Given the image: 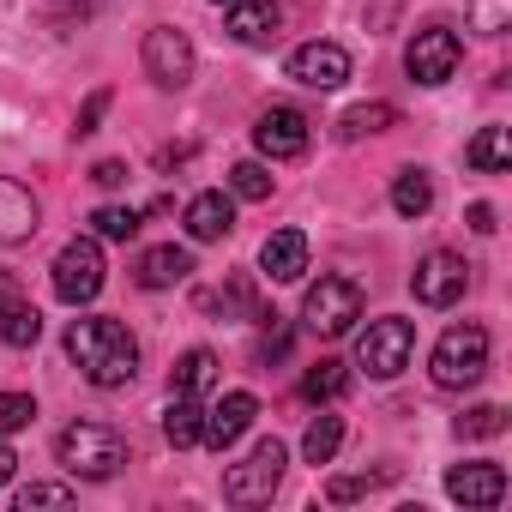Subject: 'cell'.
I'll return each instance as SVG.
<instances>
[{"instance_id": "obj_37", "label": "cell", "mask_w": 512, "mask_h": 512, "mask_svg": "<svg viewBox=\"0 0 512 512\" xmlns=\"http://www.w3.org/2000/svg\"><path fill=\"white\" fill-rule=\"evenodd\" d=\"M91 181H97V187H121V181H127V163H115V157H109V163H97V169H91Z\"/></svg>"}, {"instance_id": "obj_39", "label": "cell", "mask_w": 512, "mask_h": 512, "mask_svg": "<svg viewBox=\"0 0 512 512\" xmlns=\"http://www.w3.org/2000/svg\"><path fill=\"white\" fill-rule=\"evenodd\" d=\"M13 470H19V452H13L7 440H0V488H7V482H13Z\"/></svg>"}, {"instance_id": "obj_23", "label": "cell", "mask_w": 512, "mask_h": 512, "mask_svg": "<svg viewBox=\"0 0 512 512\" xmlns=\"http://www.w3.org/2000/svg\"><path fill=\"white\" fill-rule=\"evenodd\" d=\"M211 380H217V356H211V350H187V356L175 362V374H169V392L199 398V392H211Z\"/></svg>"}, {"instance_id": "obj_26", "label": "cell", "mask_w": 512, "mask_h": 512, "mask_svg": "<svg viewBox=\"0 0 512 512\" xmlns=\"http://www.w3.org/2000/svg\"><path fill=\"white\" fill-rule=\"evenodd\" d=\"M338 446H344V416H326V410H320V416L308 422V434H302V458H308V464H332Z\"/></svg>"}, {"instance_id": "obj_34", "label": "cell", "mask_w": 512, "mask_h": 512, "mask_svg": "<svg viewBox=\"0 0 512 512\" xmlns=\"http://www.w3.org/2000/svg\"><path fill=\"white\" fill-rule=\"evenodd\" d=\"M91 13H97V0H43V19L61 25V31H73V25L91 19Z\"/></svg>"}, {"instance_id": "obj_38", "label": "cell", "mask_w": 512, "mask_h": 512, "mask_svg": "<svg viewBox=\"0 0 512 512\" xmlns=\"http://www.w3.org/2000/svg\"><path fill=\"white\" fill-rule=\"evenodd\" d=\"M470 229L476 235H494V205H470Z\"/></svg>"}, {"instance_id": "obj_2", "label": "cell", "mask_w": 512, "mask_h": 512, "mask_svg": "<svg viewBox=\"0 0 512 512\" xmlns=\"http://www.w3.org/2000/svg\"><path fill=\"white\" fill-rule=\"evenodd\" d=\"M55 458H61V470H73L85 482H103V476H115L127 464V440L109 422H73V428H61Z\"/></svg>"}, {"instance_id": "obj_12", "label": "cell", "mask_w": 512, "mask_h": 512, "mask_svg": "<svg viewBox=\"0 0 512 512\" xmlns=\"http://www.w3.org/2000/svg\"><path fill=\"white\" fill-rule=\"evenodd\" d=\"M290 79L308 85V91H338V85L350 79V55H344L338 43H302V49L290 55Z\"/></svg>"}, {"instance_id": "obj_24", "label": "cell", "mask_w": 512, "mask_h": 512, "mask_svg": "<svg viewBox=\"0 0 512 512\" xmlns=\"http://www.w3.org/2000/svg\"><path fill=\"white\" fill-rule=\"evenodd\" d=\"M428 205H434V181H428L422 169H398V181H392V211H398V217H428Z\"/></svg>"}, {"instance_id": "obj_14", "label": "cell", "mask_w": 512, "mask_h": 512, "mask_svg": "<svg viewBox=\"0 0 512 512\" xmlns=\"http://www.w3.org/2000/svg\"><path fill=\"white\" fill-rule=\"evenodd\" d=\"M446 494L458 500V506H500L506 500V470L500 464H452L446 470Z\"/></svg>"}, {"instance_id": "obj_6", "label": "cell", "mask_w": 512, "mask_h": 512, "mask_svg": "<svg viewBox=\"0 0 512 512\" xmlns=\"http://www.w3.org/2000/svg\"><path fill=\"white\" fill-rule=\"evenodd\" d=\"M416 356V326L410 320H374L356 344V368H368V380H398Z\"/></svg>"}, {"instance_id": "obj_41", "label": "cell", "mask_w": 512, "mask_h": 512, "mask_svg": "<svg viewBox=\"0 0 512 512\" xmlns=\"http://www.w3.org/2000/svg\"><path fill=\"white\" fill-rule=\"evenodd\" d=\"M217 7H229V0H217Z\"/></svg>"}, {"instance_id": "obj_11", "label": "cell", "mask_w": 512, "mask_h": 512, "mask_svg": "<svg viewBox=\"0 0 512 512\" xmlns=\"http://www.w3.org/2000/svg\"><path fill=\"white\" fill-rule=\"evenodd\" d=\"M253 145H260V157H272V163L302 157L308 151V115L290 109V103H272L260 121H253Z\"/></svg>"}, {"instance_id": "obj_29", "label": "cell", "mask_w": 512, "mask_h": 512, "mask_svg": "<svg viewBox=\"0 0 512 512\" xmlns=\"http://www.w3.org/2000/svg\"><path fill=\"white\" fill-rule=\"evenodd\" d=\"M494 434H506V410L500 404H476V410L458 416V440H494Z\"/></svg>"}, {"instance_id": "obj_32", "label": "cell", "mask_w": 512, "mask_h": 512, "mask_svg": "<svg viewBox=\"0 0 512 512\" xmlns=\"http://www.w3.org/2000/svg\"><path fill=\"white\" fill-rule=\"evenodd\" d=\"M31 416H37V398L31 392H0V440L19 434V428H31Z\"/></svg>"}, {"instance_id": "obj_33", "label": "cell", "mask_w": 512, "mask_h": 512, "mask_svg": "<svg viewBox=\"0 0 512 512\" xmlns=\"http://www.w3.org/2000/svg\"><path fill=\"white\" fill-rule=\"evenodd\" d=\"M31 506H73V488L67 482H31V488H19V512H31Z\"/></svg>"}, {"instance_id": "obj_21", "label": "cell", "mask_w": 512, "mask_h": 512, "mask_svg": "<svg viewBox=\"0 0 512 512\" xmlns=\"http://www.w3.org/2000/svg\"><path fill=\"white\" fill-rule=\"evenodd\" d=\"M464 163H470L476 175H500V169L512 163V127H482V133L464 145Z\"/></svg>"}, {"instance_id": "obj_3", "label": "cell", "mask_w": 512, "mask_h": 512, "mask_svg": "<svg viewBox=\"0 0 512 512\" xmlns=\"http://www.w3.org/2000/svg\"><path fill=\"white\" fill-rule=\"evenodd\" d=\"M428 374H434L440 392H464V386H476V380L488 374V332H482V326H452V332L434 344Z\"/></svg>"}, {"instance_id": "obj_27", "label": "cell", "mask_w": 512, "mask_h": 512, "mask_svg": "<svg viewBox=\"0 0 512 512\" xmlns=\"http://www.w3.org/2000/svg\"><path fill=\"white\" fill-rule=\"evenodd\" d=\"M386 127H398V109H392V103H356V109L338 121V133H344V139H362V133H386Z\"/></svg>"}, {"instance_id": "obj_31", "label": "cell", "mask_w": 512, "mask_h": 512, "mask_svg": "<svg viewBox=\"0 0 512 512\" xmlns=\"http://www.w3.org/2000/svg\"><path fill=\"white\" fill-rule=\"evenodd\" d=\"M229 193L235 199H272V169L266 163H235L229 169Z\"/></svg>"}, {"instance_id": "obj_30", "label": "cell", "mask_w": 512, "mask_h": 512, "mask_svg": "<svg viewBox=\"0 0 512 512\" xmlns=\"http://www.w3.org/2000/svg\"><path fill=\"white\" fill-rule=\"evenodd\" d=\"M470 31H482V37H500V31H512V0H470Z\"/></svg>"}, {"instance_id": "obj_20", "label": "cell", "mask_w": 512, "mask_h": 512, "mask_svg": "<svg viewBox=\"0 0 512 512\" xmlns=\"http://www.w3.org/2000/svg\"><path fill=\"white\" fill-rule=\"evenodd\" d=\"M37 338H43V314H37L25 296L0 290V344H13V350H31Z\"/></svg>"}, {"instance_id": "obj_5", "label": "cell", "mask_w": 512, "mask_h": 512, "mask_svg": "<svg viewBox=\"0 0 512 512\" xmlns=\"http://www.w3.org/2000/svg\"><path fill=\"white\" fill-rule=\"evenodd\" d=\"M302 320H308V332H320V338H344L356 320H362V284L356 278H320L314 290H308V302H302Z\"/></svg>"}, {"instance_id": "obj_35", "label": "cell", "mask_w": 512, "mask_h": 512, "mask_svg": "<svg viewBox=\"0 0 512 512\" xmlns=\"http://www.w3.org/2000/svg\"><path fill=\"white\" fill-rule=\"evenodd\" d=\"M109 103H115V91H91V97H85V109H79V127H73V133H79V139H85V133H97V127H103V115H109Z\"/></svg>"}, {"instance_id": "obj_7", "label": "cell", "mask_w": 512, "mask_h": 512, "mask_svg": "<svg viewBox=\"0 0 512 512\" xmlns=\"http://www.w3.org/2000/svg\"><path fill=\"white\" fill-rule=\"evenodd\" d=\"M97 290H103V247L91 235H73L55 253V296L67 308H85V302H97Z\"/></svg>"}, {"instance_id": "obj_1", "label": "cell", "mask_w": 512, "mask_h": 512, "mask_svg": "<svg viewBox=\"0 0 512 512\" xmlns=\"http://www.w3.org/2000/svg\"><path fill=\"white\" fill-rule=\"evenodd\" d=\"M67 356L79 362V374H85L97 392H115V386H127V380L139 374V344H133V332H127L121 320H109V314L73 320V326H67Z\"/></svg>"}, {"instance_id": "obj_15", "label": "cell", "mask_w": 512, "mask_h": 512, "mask_svg": "<svg viewBox=\"0 0 512 512\" xmlns=\"http://www.w3.org/2000/svg\"><path fill=\"white\" fill-rule=\"evenodd\" d=\"M37 193L25 187V181H13V175H0V247H19V241H31L37 235Z\"/></svg>"}, {"instance_id": "obj_22", "label": "cell", "mask_w": 512, "mask_h": 512, "mask_svg": "<svg viewBox=\"0 0 512 512\" xmlns=\"http://www.w3.org/2000/svg\"><path fill=\"white\" fill-rule=\"evenodd\" d=\"M350 392V368L338 362V356H320L308 374H302V398L308 404H332V398H344Z\"/></svg>"}, {"instance_id": "obj_10", "label": "cell", "mask_w": 512, "mask_h": 512, "mask_svg": "<svg viewBox=\"0 0 512 512\" xmlns=\"http://www.w3.org/2000/svg\"><path fill=\"white\" fill-rule=\"evenodd\" d=\"M410 290H416V302L422 308H452L464 290H470V266L458 260V253H446V247H434L428 260L416 266V278H410Z\"/></svg>"}, {"instance_id": "obj_16", "label": "cell", "mask_w": 512, "mask_h": 512, "mask_svg": "<svg viewBox=\"0 0 512 512\" xmlns=\"http://www.w3.org/2000/svg\"><path fill=\"white\" fill-rule=\"evenodd\" d=\"M278 25H284V7H278V0H229V37H235V43L260 49V43L278 37Z\"/></svg>"}, {"instance_id": "obj_25", "label": "cell", "mask_w": 512, "mask_h": 512, "mask_svg": "<svg viewBox=\"0 0 512 512\" xmlns=\"http://www.w3.org/2000/svg\"><path fill=\"white\" fill-rule=\"evenodd\" d=\"M199 428H205V410L175 392L169 410H163V440H169V446H199Z\"/></svg>"}, {"instance_id": "obj_18", "label": "cell", "mask_w": 512, "mask_h": 512, "mask_svg": "<svg viewBox=\"0 0 512 512\" xmlns=\"http://www.w3.org/2000/svg\"><path fill=\"white\" fill-rule=\"evenodd\" d=\"M187 272H193V253L169 241V247H145L139 253V272L133 278H139V290H175Z\"/></svg>"}, {"instance_id": "obj_9", "label": "cell", "mask_w": 512, "mask_h": 512, "mask_svg": "<svg viewBox=\"0 0 512 512\" xmlns=\"http://www.w3.org/2000/svg\"><path fill=\"white\" fill-rule=\"evenodd\" d=\"M139 61H145V73H151V85H163V91H181V85L193 79V43H187V31H175V25L145 31Z\"/></svg>"}, {"instance_id": "obj_19", "label": "cell", "mask_w": 512, "mask_h": 512, "mask_svg": "<svg viewBox=\"0 0 512 512\" xmlns=\"http://www.w3.org/2000/svg\"><path fill=\"white\" fill-rule=\"evenodd\" d=\"M235 229V199L229 193H199L187 199V235L193 241H223Z\"/></svg>"}, {"instance_id": "obj_40", "label": "cell", "mask_w": 512, "mask_h": 512, "mask_svg": "<svg viewBox=\"0 0 512 512\" xmlns=\"http://www.w3.org/2000/svg\"><path fill=\"white\" fill-rule=\"evenodd\" d=\"M290 350V332H272L266 344H260V362H272V356H284Z\"/></svg>"}, {"instance_id": "obj_36", "label": "cell", "mask_w": 512, "mask_h": 512, "mask_svg": "<svg viewBox=\"0 0 512 512\" xmlns=\"http://www.w3.org/2000/svg\"><path fill=\"white\" fill-rule=\"evenodd\" d=\"M374 482H380V476H338V482H332L326 494H332V500H356V494H368Z\"/></svg>"}, {"instance_id": "obj_28", "label": "cell", "mask_w": 512, "mask_h": 512, "mask_svg": "<svg viewBox=\"0 0 512 512\" xmlns=\"http://www.w3.org/2000/svg\"><path fill=\"white\" fill-rule=\"evenodd\" d=\"M139 223H145V217H139L133 205H103V211H91V229H97L103 241H133Z\"/></svg>"}, {"instance_id": "obj_17", "label": "cell", "mask_w": 512, "mask_h": 512, "mask_svg": "<svg viewBox=\"0 0 512 512\" xmlns=\"http://www.w3.org/2000/svg\"><path fill=\"white\" fill-rule=\"evenodd\" d=\"M260 272H266L272 284H296V278L308 272V235H302V229L266 235V247H260Z\"/></svg>"}, {"instance_id": "obj_13", "label": "cell", "mask_w": 512, "mask_h": 512, "mask_svg": "<svg viewBox=\"0 0 512 512\" xmlns=\"http://www.w3.org/2000/svg\"><path fill=\"white\" fill-rule=\"evenodd\" d=\"M253 416H260V398H253V392H223V404H217V410H205L199 440H205L211 452H229V446L253 428Z\"/></svg>"}, {"instance_id": "obj_4", "label": "cell", "mask_w": 512, "mask_h": 512, "mask_svg": "<svg viewBox=\"0 0 512 512\" xmlns=\"http://www.w3.org/2000/svg\"><path fill=\"white\" fill-rule=\"evenodd\" d=\"M284 464H290V452L278 440H260L241 464H223V500H235V506H266L278 494V482H284Z\"/></svg>"}, {"instance_id": "obj_8", "label": "cell", "mask_w": 512, "mask_h": 512, "mask_svg": "<svg viewBox=\"0 0 512 512\" xmlns=\"http://www.w3.org/2000/svg\"><path fill=\"white\" fill-rule=\"evenodd\" d=\"M458 61H464V43H458V31H446V25L416 31L410 49H404V67H410L416 85H446V79L458 73Z\"/></svg>"}]
</instances>
